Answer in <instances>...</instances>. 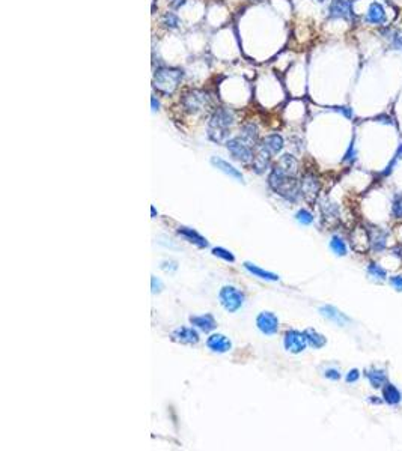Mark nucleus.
Instances as JSON below:
<instances>
[{"instance_id":"nucleus-1","label":"nucleus","mask_w":402,"mask_h":451,"mask_svg":"<svg viewBox=\"0 0 402 451\" xmlns=\"http://www.w3.org/2000/svg\"><path fill=\"white\" fill-rule=\"evenodd\" d=\"M268 185L271 187V190L274 193H277L279 196L294 202L298 199L300 193V182L295 180V176H289L285 171H282L280 168H277L276 165L273 167L270 176H268Z\"/></svg>"},{"instance_id":"nucleus-2","label":"nucleus","mask_w":402,"mask_h":451,"mask_svg":"<svg viewBox=\"0 0 402 451\" xmlns=\"http://www.w3.org/2000/svg\"><path fill=\"white\" fill-rule=\"evenodd\" d=\"M184 72L180 68H160L154 74V87L165 95L174 94L183 80Z\"/></svg>"},{"instance_id":"nucleus-3","label":"nucleus","mask_w":402,"mask_h":451,"mask_svg":"<svg viewBox=\"0 0 402 451\" xmlns=\"http://www.w3.org/2000/svg\"><path fill=\"white\" fill-rule=\"evenodd\" d=\"M181 104H183L184 110L189 112L190 115H198V113L205 112L209 107V97L203 92V90L192 89V90H187V92L183 95Z\"/></svg>"},{"instance_id":"nucleus-4","label":"nucleus","mask_w":402,"mask_h":451,"mask_svg":"<svg viewBox=\"0 0 402 451\" xmlns=\"http://www.w3.org/2000/svg\"><path fill=\"white\" fill-rule=\"evenodd\" d=\"M218 300L224 310H227L229 313H235L244 304V294L233 286H224L218 294Z\"/></svg>"},{"instance_id":"nucleus-5","label":"nucleus","mask_w":402,"mask_h":451,"mask_svg":"<svg viewBox=\"0 0 402 451\" xmlns=\"http://www.w3.org/2000/svg\"><path fill=\"white\" fill-rule=\"evenodd\" d=\"M226 146H227V150L230 152V155L239 162L247 164L253 159V155H255L253 153V146L249 145L246 140H243L241 137H235V139L227 140Z\"/></svg>"},{"instance_id":"nucleus-6","label":"nucleus","mask_w":402,"mask_h":451,"mask_svg":"<svg viewBox=\"0 0 402 451\" xmlns=\"http://www.w3.org/2000/svg\"><path fill=\"white\" fill-rule=\"evenodd\" d=\"M235 122V113L230 109H215L209 118L208 128H218V130H229Z\"/></svg>"},{"instance_id":"nucleus-7","label":"nucleus","mask_w":402,"mask_h":451,"mask_svg":"<svg viewBox=\"0 0 402 451\" xmlns=\"http://www.w3.org/2000/svg\"><path fill=\"white\" fill-rule=\"evenodd\" d=\"M353 3H354V0H332V3L329 6V17L353 20L354 18Z\"/></svg>"},{"instance_id":"nucleus-8","label":"nucleus","mask_w":402,"mask_h":451,"mask_svg":"<svg viewBox=\"0 0 402 451\" xmlns=\"http://www.w3.org/2000/svg\"><path fill=\"white\" fill-rule=\"evenodd\" d=\"M300 193L307 202H313L319 193V180L315 174L307 173L300 180Z\"/></svg>"},{"instance_id":"nucleus-9","label":"nucleus","mask_w":402,"mask_h":451,"mask_svg":"<svg viewBox=\"0 0 402 451\" xmlns=\"http://www.w3.org/2000/svg\"><path fill=\"white\" fill-rule=\"evenodd\" d=\"M285 349L292 352V353H300L306 349V344H307V340H306V335L304 332H300L297 329H289L286 331L285 334Z\"/></svg>"},{"instance_id":"nucleus-10","label":"nucleus","mask_w":402,"mask_h":451,"mask_svg":"<svg viewBox=\"0 0 402 451\" xmlns=\"http://www.w3.org/2000/svg\"><path fill=\"white\" fill-rule=\"evenodd\" d=\"M256 325L259 331L265 335H274L279 331V319L274 313L270 311H262L256 317Z\"/></svg>"},{"instance_id":"nucleus-11","label":"nucleus","mask_w":402,"mask_h":451,"mask_svg":"<svg viewBox=\"0 0 402 451\" xmlns=\"http://www.w3.org/2000/svg\"><path fill=\"white\" fill-rule=\"evenodd\" d=\"M365 21L368 24H372V26H384L387 23V14H386V9L384 6L380 3V2H372L366 11V15H365Z\"/></svg>"},{"instance_id":"nucleus-12","label":"nucleus","mask_w":402,"mask_h":451,"mask_svg":"<svg viewBox=\"0 0 402 451\" xmlns=\"http://www.w3.org/2000/svg\"><path fill=\"white\" fill-rule=\"evenodd\" d=\"M172 340L181 344H196L199 341V334L193 328L181 326L172 331Z\"/></svg>"},{"instance_id":"nucleus-13","label":"nucleus","mask_w":402,"mask_h":451,"mask_svg":"<svg viewBox=\"0 0 402 451\" xmlns=\"http://www.w3.org/2000/svg\"><path fill=\"white\" fill-rule=\"evenodd\" d=\"M206 346H208V349H211L212 352L224 353V352L230 350L232 343H230V340H229L226 335H223V334H212V335L208 337Z\"/></svg>"},{"instance_id":"nucleus-14","label":"nucleus","mask_w":402,"mask_h":451,"mask_svg":"<svg viewBox=\"0 0 402 451\" xmlns=\"http://www.w3.org/2000/svg\"><path fill=\"white\" fill-rule=\"evenodd\" d=\"M261 148H264L271 156L277 155L282 149H283V139L280 134L274 133V134H268L262 139V142L259 143Z\"/></svg>"},{"instance_id":"nucleus-15","label":"nucleus","mask_w":402,"mask_h":451,"mask_svg":"<svg viewBox=\"0 0 402 451\" xmlns=\"http://www.w3.org/2000/svg\"><path fill=\"white\" fill-rule=\"evenodd\" d=\"M319 313H321V316H324L326 319H329V320H332V322H335V323H338V325H341V326H344V325H347L348 322H350V317L348 316H345L344 313H341L336 307H333V305H324V307H321L319 308Z\"/></svg>"},{"instance_id":"nucleus-16","label":"nucleus","mask_w":402,"mask_h":451,"mask_svg":"<svg viewBox=\"0 0 402 451\" xmlns=\"http://www.w3.org/2000/svg\"><path fill=\"white\" fill-rule=\"evenodd\" d=\"M211 162H212V165H214V167H217V168H218V170H221L223 173L229 174L230 177H233V179L239 180V182H243V180H244L243 173H241L238 168H235L232 164H229L227 161H224V159H221V158H218V156H212V158H211Z\"/></svg>"},{"instance_id":"nucleus-17","label":"nucleus","mask_w":402,"mask_h":451,"mask_svg":"<svg viewBox=\"0 0 402 451\" xmlns=\"http://www.w3.org/2000/svg\"><path fill=\"white\" fill-rule=\"evenodd\" d=\"M270 159H271V155L258 145V149H256V153L253 155V159H252V165H253V170L258 171V173H262L265 171V168H268L270 165Z\"/></svg>"},{"instance_id":"nucleus-18","label":"nucleus","mask_w":402,"mask_h":451,"mask_svg":"<svg viewBox=\"0 0 402 451\" xmlns=\"http://www.w3.org/2000/svg\"><path fill=\"white\" fill-rule=\"evenodd\" d=\"M381 35L387 41L390 48L402 51V32L401 30L393 29V27H386L381 30Z\"/></svg>"},{"instance_id":"nucleus-19","label":"nucleus","mask_w":402,"mask_h":451,"mask_svg":"<svg viewBox=\"0 0 402 451\" xmlns=\"http://www.w3.org/2000/svg\"><path fill=\"white\" fill-rule=\"evenodd\" d=\"M276 167L280 168L282 171H285V173L289 174V176H295L297 171H298V161H297L292 155L285 153V155L280 156V159L277 161Z\"/></svg>"},{"instance_id":"nucleus-20","label":"nucleus","mask_w":402,"mask_h":451,"mask_svg":"<svg viewBox=\"0 0 402 451\" xmlns=\"http://www.w3.org/2000/svg\"><path fill=\"white\" fill-rule=\"evenodd\" d=\"M190 322L192 325L198 326L199 329H202L203 332H209L212 331L217 323H215V319L211 316V314H202V316H192L190 317Z\"/></svg>"},{"instance_id":"nucleus-21","label":"nucleus","mask_w":402,"mask_h":451,"mask_svg":"<svg viewBox=\"0 0 402 451\" xmlns=\"http://www.w3.org/2000/svg\"><path fill=\"white\" fill-rule=\"evenodd\" d=\"M386 238L387 233L380 227H374L372 230H369V242L375 251H383L386 248Z\"/></svg>"},{"instance_id":"nucleus-22","label":"nucleus","mask_w":402,"mask_h":451,"mask_svg":"<svg viewBox=\"0 0 402 451\" xmlns=\"http://www.w3.org/2000/svg\"><path fill=\"white\" fill-rule=\"evenodd\" d=\"M244 268L249 271L250 274H253V276L258 277V279L268 280V282H277V280H279V276H277V274H273V273H270V271H265V269H262V268H259V266H256V265H253V263H250V262H246V263H244Z\"/></svg>"},{"instance_id":"nucleus-23","label":"nucleus","mask_w":402,"mask_h":451,"mask_svg":"<svg viewBox=\"0 0 402 451\" xmlns=\"http://www.w3.org/2000/svg\"><path fill=\"white\" fill-rule=\"evenodd\" d=\"M243 140H246L249 145L252 146H256L258 143V137H259V131H258V127L255 124H246L241 127V136H239Z\"/></svg>"},{"instance_id":"nucleus-24","label":"nucleus","mask_w":402,"mask_h":451,"mask_svg":"<svg viewBox=\"0 0 402 451\" xmlns=\"http://www.w3.org/2000/svg\"><path fill=\"white\" fill-rule=\"evenodd\" d=\"M178 233L181 235V236H184L189 242H192V244H196L198 247H201V248H203V247H206L208 245V242H206V239L205 238H202L198 232H195L193 229H187V227H180V230H178Z\"/></svg>"},{"instance_id":"nucleus-25","label":"nucleus","mask_w":402,"mask_h":451,"mask_svg":"<svg viewBox=\"0 0 402 451\" xmlns=\"http://www.w3.org/2000/svg\"><path fill=\"white\" fill-rule=\"evenodd\" d=\"M365 375L368 376V379H369V382H371V385L374 388H381L383 385L387 384V376H386L384 370H375V369H372V370L365 372Z\"/></svg>"},{"instance_id":"nucleus-26","label":"nucleus","mask_w":402,"mask_h":451,"mask_svg":"<svg viewBox=\"0 0 402 451\" xmlns=\"http://www.w3.org/2000/svg\"><path fill=\"white\" fill-rule=\"evenodd\" d=\"M304 335H306L307 344H310V346H312V347H315V349L323 347V346L327 343L326 337H324L323 334L316 332L315 329H306V331H304Z\"/></svg>"},{"instance_id":"nucleus-27","label":"nucleus","mask_w":402,"mask_h":451,"mask_svg":"<svg viewBox=\"0 0 402 451\" xmlns=\"http://www.w3.org/2000/svg\"><path fill=\"white\" fill-rule=\"evenodd\" d=\"M383 397H384V402L389 403V405H398L401 402V393L399 390L392 385V384H386L384 390H383Z\"/></svg>"},{"instance_id":"nucleus-28","label":"nucleus","mask_w":402,"mask_h":451,"mask_svg":"<svg viewBox=\"0 0 402 451\" xmlns=\"http://www.w3.org/2000/svg\"><path fill=\"white\" fill-rule=\"evenodd\" d=\"M321 211H323L324 220H327L329 223H335L339 218V209L338 205L332 203V202H324L323 206H321Z\"/></svg>"},{"instance_id":"nucleus-29","label":"nucleus","mask_w":402,"mask_h":451,"mask_svg":"<svg viewBox=\"0 0 402 451\" xmlns=\"http://www.w3.org/2000/svg\"><path fill=\"white\" fill-rule=\"evenodd\" d=\"M229 130H218V128H208V137L214 143H227L229 140Z\"/></svg>"},{"instance_id":"nucleus-30","label":"nucleus","mask_w":402,"mask_h":451,"mask_svg":"<svg viewBox=\"0 0 402 451\" xmlns=\"http://www.w3.org/2000/svg\"><path fill=\"white\" fill-rule=\"evenodd\" d=\"M162 24H163L166 29L174 30V29H177V27L180 26V18H178V15L174 14V12H166V14L163 15V18H162Z\"/></svg>"},{"instance_id":"nucleus-31","label":"nucleus","mask_w":402,"mask_h":451,"mask_svg":"<svg viewBox=\"0 0 402 451\" xmlns=\"http://www.w3.org/2000/svg\"><path fill=\"white\" fill-rule=\"evenodd\" d=\"M330 248H332L333 253L338 254V256H345V254H347V245H345L344 239L339 238V236H333V238H332V241H330Z\"/></svg>"},{"instance_id":"nucleus-32","label":"nucleus","mask_w":402,"mask_h":451,"mask_svg":"<svg viewBox=\"0 0 402 451\" xmlns=\"http://www.w3.org/2000/svg\"><path fill=\"white\" fill-rule=\"evenodd\" d=\"M368 273H369V276H371V277L378 279V280H386V279H387V273H386V269H384V268H381L378 263H371V265L368 266Z\"/></svg>"},{"instance_id":"nucleus-33","label":"nucleus","mask_w":402,"mask_h":451,"mask_svg":"<svg viewBox=\"0 0 402 451\" xmlns=\"http://www.w3.org/2000/svg\"><path fill=\"white\" fill-rule=\"evenodd\" d=\"M295 218H297V221H298L300 224H304V226H309V224L313 223V215H312L307 209H300V211L297 212Z\"/></svg>"},{"instance_id":"nucleus-34","label":"nucleus","mask_w":402,"mask_h":451,"mask_svg":"<svg viewBox=\"0 0 402 451\" xmlns=\"http://www.w3.org/2000/svg\"><path fill=\"white\" fill-rule=\"evenodd\" d=\"M212 254H214V256H217V257L224 259L226 262H233V260H235L233 254H232L230 251H227V250L221 248V247H215V248L212 250Z\"/></svg>"},{"instance_id":"nucleus-35","label":"nucleus","mask_w":402,"mask_h":451,"mask_svg":"<svg viewBox=\"0 0 402 451\" xmlns=\"http://www.w3.org/2000/svg\"><path fill=\"white\" fill-rule=\"evenodd\" d=\"M392 214H393L396 218H402V196H398V197L393 200Z\"/></svg>"},{"instance_id":"nucleus-36","label":"nucleus","mask_w":402,"mask_h":451,"mask_svg":"<svg viewBox=\"0 0 402 451\" xmlns=\"http://www.w3.org/2000/svg\"><path fill=\"white\" fill-rule=\"evenodd\" d=\"M399 158H402V145H401V148L398 149V152L395 153V156H393L392 162H390V164L387 165V168L383 171V174H384V176H386V174H390V173L393 171V167L396 165V162H398V159H399Z\"/></svg>"},{"instance_id":"nucleus-37","label":"nucleus","mask_w":402,"mask_h":451,"mask_svg":"<svg viewBox=\"0 0 402 451\" xmlns=\"http://www.w3.org/2000/svg\"><path fill=\"white\" fill-rule=\"evenodd\" d=\"M356 155H357V152H356L354 143H351L350 148H348V150H347V153H345V156H344V161L345 162H353V161H356Z\"/></svg>"},{"instance_id":"nucleus-38","label":"nucleus","mask_w":402,"mask_h":451,"mask_svg":"<svg viewBox=\"0 0 402 451\" xmlns=\"http://www.w3.org/2000/svg\"><path fill=\"white\" fill-rule=\"evenodd\" d=\"M390 283L396 291H402V276H393L390 279Z\"/></svg>"},{"instance_id":"nucleus-39","label":"nucleus","mask_w":402,"mask_h":451,"mask_svg":"<svg viewBox=\"0 0 402 451\" xmlns=\"http://www.w3.org/2000/svg\"><path fill=\"white\" fill-rule=\"evenodd\" d=\"M360 378V373H359V370L357 369H353V370H350L348 372V375H347V382L348 384H351V382H356L357 379Z\"/></svg>"},{"instance_id":"nucleus-40","label":"nucleus","mask_w":402,"mask_h":451,"mask_svg":"<svg viewBox=\"0 0 402 451\" xmlns=\"http://www.w3.org/2000/svg\"><path fill=\"white\" fill-rule=\"evenodd\" d=\"M151 282H152V292L155 294V292H160L163 289V285H162V282H160L157 277H154L152 276V279H151Z\"/></svg>"},{"instance_id":"nucleus-41","label":"nucleus","mask_w":402,"mask_h":451,"mask_svg":"<svg viewBox=\"0 0 402 451\" xmlns=\"http://www.w3.org/2000/svg\"><path fill=\"white\" fill-rule=\"evenodd\" d=\"M326 378L333 379V381H338V379L341 378V373H339L336 369H329V370H326Z\"/></svg>"},{"instance_id":"nucleus-42","label":"nucleus","mask_w":402,"mask_h":451,"mask_svg":"<svg viewBox=\"0 0 402 451\" xmlns=\"http://www.w3.org/2000/svg\"><path fill=\"white\" fill-rule=\"evenodd\" d=\"M186 2H187V0H168V5H169L172 9H180Z\"/></svg>"},{"instance_id":"nucleus-43","label":"nucleus","mask_w":402,"mask_h":451,"mask_svg":"<svg viewBox=\"0 0 402 451\" xmlns=\"http://www.w3.org/2000/svg\"><path fill=\"white\" fill-rule=\"evenodd\" d=\"M151 101H152V110H154V112H155V110H158V101L155 100V97H152V100H151Z\"/></svg>"},{"instance_id":"nucleus-44","label":"nucleus","mask_w":402,"mask_h":451,"mask_svg":"<svg viewBox=\"0 0 402 451\" xmlns=\"http://www.w3.org/2000/svg\"><path fill=\"white\" fill-rule=\"evenodd\" d=\"M318 2H324V0H318Z\"/></svg>"}]
</instances>
